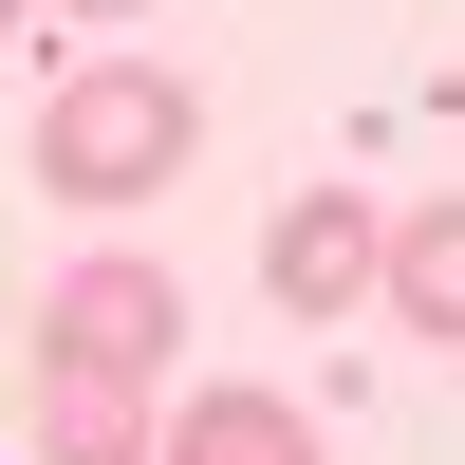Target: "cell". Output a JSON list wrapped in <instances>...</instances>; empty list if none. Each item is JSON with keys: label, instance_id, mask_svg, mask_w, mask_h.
<instances>
[{"label": "cell", "instance_id": "cell-1", "mask_svg": "<svg viewBox=\"0 0 465 465\" xmlns=\"http://www.w3.org/2000/svg\"><path fill=\"white\" fill-rule=\"evenodd\" d=\"M186 149H205V94H186L168 56H94L37 112V186H56V205H149Z\"/></svg>", "mask_w": 465, "mask_h": 465}, {"label": "cell", "instance_id": "cell-2", "mask_svg": "<svg viewBox=\"0 0 465 465\" xmlns=\"http://www.w3.org/2000/svg\"><path fill=\"white\" fill-rule=\"evenodd\" d=\"M372 261H391V223H372L354 186H298V205L261 223V298H280V317H372Z\"/></svg>", "mask_w": 465, "mask_h": 465}, {"label": "cell", "instance_id": "cell-3", "mask_svg": "<svg viewBox=\"0 0 465 465\" xmlns=\"http://www.w3.org/2000/svg\"><path fill=\"white\" fill-rule=\"evenodd\" d=\"M168 335H186L168 261H74V280L37 298V354H74V372H168Z\"/></svg>", "mask_w": 465, "mask_h": 465}, {"label": "cell", "instance_id": "cell-4", "mask_svg": "<svg viewBox=\"0 0 465 465\" xmlns=\"http://www.w3.org/2000/svg\"><path fill=\"white\" fill-rule=\"evenodd\" d=\"M19 465H149V372H74V354H37Z\"/></svg>", "mask_w": 465, "mask_h": 465}, {"label": "cell", "instance_id": "cell-5", "mask_svg": "<svg viewBox=\"0 0 465 465\" xmlns=\"http://www.w3.org/2000/svg\"><path fill=\"white\" fill-rule=\"evenodd\" d=\"M372 298H391L410 335H465V205H410L391 261H372Z\"/></svg>", "mask_w": 465, "mask_h": 465}, {"label": "cell", "instance_id": "cell-6", "mask_svg": "<svg viewBox=\"0 0 465 465\" xmlns=\"http://www.w3.org/2000/svg\"><path fill=\"white\" fill-rule=\"evenodd\" d=\"M149 465H317V429H298L280 391H205V410H186Z\"/></svg>", "mask_w": 465, "mask_h": 465}, {"label": "cell", "instance_id": "cell-7", "mask_svg": "<svg viewBox=\"0 0 465 465\" xmlns=\"http://www.w3.org/2000/svg\"><path fill=\"white\" fill-rule=\"evenodd\" d=\"M56 19H149V0H56Z\"/></svg>", "mask_w": 465, "mask_h": 465}, {"label": "cell", "instance_id": "cell-8", "mask_svg": "<svg viewBox=\"0 0 465 465\" xmlns=\"http://www.w3.org/2000/svg\"><path fill=\"white\" fill-rule=\"evenodd\" d=\"M0 37H19V0H0Z\"/></svg>", "mask_w": 465, "mask_h": 465}]
</instances>
